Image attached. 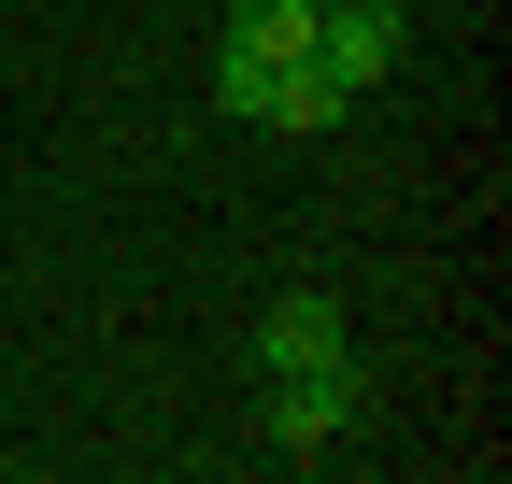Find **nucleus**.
Returning <instances> with one entry per match:
<instances>
[{
  "label": "nucleus",
  "instance_id": "20e7f679",
  "mask_svg": "<svg viewBox=\"0 0 512 484\" xmlns=\"http://www.w3.org/2000/svg\"><path fill=\"white\" fill-rule=\"evenodd\" d=\"M342 356H356V314H342V299H271V314H256V385H285V371H342Z\"/></svg>",
  "mask_w": 512,
  "mask_h": 484
},
{
  "label": "nucleus",
  "instance_id": "f03ea898",
  "mask_svg": "<svg viewBox=\"0 0 512 484\" xmlns=\"http://www.w3.org/2000/svg\"><path fill=\"white\" fill-rule=\"evenodd\" d=\"M399 57H413V15H399V0H313V72H328L342 100H384Z\"/></svg>",
  "mask_w": 512,
  "mask_h": 484
},
{
  "label": "nucleus",
  "instance_id": "7ed1b4c3",
  "mask_svg": "<svg viewBox=\"0 0 512 484\" xmlns=\"http://www.w3.org/2000/svg\"><path fill=\"white\" fill-rule=\"evenodd\" d=\"M313 57V0H228V29H214V100L242 114L271 72H299Z\"/></svg>",
  "mask_w": 512,
  "mask_h": 484
},
{
  "label": "nucleus",
  "instance_id": "39448f33",
  "mask_svg": "<svg viewBox=\"0 0 512 484\" xmlns=\"http://www.w3.org/2000/svg\"><path fill=\"white\" fill-rule=\"evenodd\" d=\"M242 114H256V129H342L356 100H342V86H328V72H313V57H299V72H271V86H256Z\"/></svg>",
  "mask_w": 512,
  "mask_h": 484
},
{
  "label": "nucleus",
  "instance_id": "f257e3e1",
  "mask_svg": "<svg viewBox=\"0 0 512 484\" xmlns=\"http://www.w3.org/2000/svg\"><path fill=\"white\" fill-rule=\"evenodd\" d=\"M356 428H370V356H342V371H285L271 399H256V442H271L285 470H328Z\"/></svg>",
  "mask_w": 512,
  "mask_h": 484
}]
</instances>
